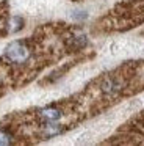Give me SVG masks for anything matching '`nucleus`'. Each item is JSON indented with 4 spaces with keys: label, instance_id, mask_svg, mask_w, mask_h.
<instances>
[{
    "label": "nucleus",
    "instance_id": "1",
    "mask_svg": "<svg viewBox=\"0 0 144 146\" xmlns=\"http://www.w3.org/2000/svg\"><path fill=\"white\" fill-rule=\"evenodd\" d=\"M30 57H31L30 47L22 41H13L5 49V58L9 63H14V64L27 63L30 60Z\"/></svg>",
    "mask_w": 144,
    "mask_h": 146
},
{
    "label": "nucleus",
    "instance_id": "2",
    "mask_svg": "<svg viewBox=\"0 0 144 146\" xmlns=\"http://www.w3.org/2000/svg\"><path fill=\"white\" fill-rule=\"evenodd\" d=\"M39 116L42 118L46 123H56V121L63 116V113H61V110H58V108H55V107H47V108H42V110L39 111Z\"/></svg>",
    "mask_w": 144,
    "mask_h": 146
},
{
    "label": "nucleus",
    "instance_id": "3",
    "mask_svg": "<svg viewBox=\"0 0 144 146\" xmlns=\"http://www.w3.org/2000/svg\"><path fill=\"white\" fill-rule=\"evenodd\" d=\"M121 90V82L114 77H106L102 82V91L105 94H116Z\"/></svg>",
    "mask_w": 144,
    "mask_h": 146
},
{
    "label": "nucleus",
    "instance_id": "4",
    "mask_svg": "<svg viewBox=\"0 0 144 146\" xmlns=\"http://www.w3.org/2000/svg\"><path fill=\"white\" fill-rule=\"evenodd\" d=\"M22 29H24V19H22V17L14 16V17L9 19V22H8V32L9 33H17V32H20Z\"/></svg>",
    "mask_w": 144,
    "mask_h": 146
},
{
    "label": "nucleus",
    "instance_id": "5",
    "mask_svg": "<svg viewBox=\"0 0 144 146\" xmlns=\"http://www.w3.org/2000/svg\"><path fill=\"white\" fill-rule=\"evenodd\" d=\"M61 132H63V127L59 124H55V123H47L44 126V130H42V133L46 137H55V135H59Z\"/></svg>",
    "mask_w": 144,
    "mask_h": 146
},
{
    "label": "nucleus",
    "instance_id": "6",
    "mask_svg": "<svg viewBox=\"0 0 144 146\" xmlns=\"http://www.w3.org/2000/svg\"><path fill=\"white\" fill-rule=\"evenodd\" d=\"M11 141H13L11 133H8L6 130H2V129H0V146H3V145H9Z\"/></svg>",
    "mask_w": 144,
    "mask_h": 146
},
{
    "label": "nucleus",
    "instance_id": "7",
    "mask_svg": "<svg viewBox=\"0 0 144 146\" xmlns=\"http://www.w3.org/2000/svg\"><path fill=\"white\" fill-rule=\"evenodd\" d=\"M72 17L77 19V21H83L88 17V13H85V11H74V13H72Z\"/></svg>",
    "mask_w": 144,
    "mask_h": 146
},
{
    "label": "nucleus",
    "instance_id": "8",
    "mask_svg": "<svg viewBox=\"0 0 144 146\" xmlns=\"http://www.w3.org/2000/svg\"><path fill=\"white\" fill-rule=\"evenodd\" d=\"M3 2H5V0H0V3H3Z\"/></svg>",
    "mask_w": 144,
    "mask_h": 146
}]
</instances>
